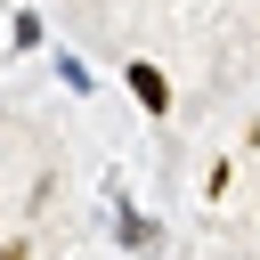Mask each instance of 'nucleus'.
Returning a JSON list of instances; mask_svg holds the SVG:
<instances>
[{
  "label": "nucleus",
  "mask_w": 260,
  "mask_h": 260,
  "mask_svg": "<svg viewBox=\"0 0 260 260\" xmlns=\"http://www.w3.org/2000/svg\"><path fill=\"white\" fill-rule=\"evenodd\" d=\"M106 195H114V236H122V252H162V219L130 211V195H122V187H106Z\"/></svg>",
  "instance_id": "1"
},
{
  "label": "nucleus",
  "mask_w": 260,
  "mask_h": 260,
  "mask_svg": "<svg viewBox=\"0 0 260 260\" xmlns=\"http://www.w3.org/2000/svg\"><path fill=\"white\" fill-rule=\"evenodd\" d=\"M122 81H130V98H138V106H146L154 122L171 114V81H162V65H146V57H130V65H122Z\"/></svg>",
  "instance_id": "2"
},
{
  "label": "nucleus",
  "mask_w": 260,
  "mask_h": 260,
  "mask_svg": "<svg viewBox=\"0 0 260 260\" xmlns=\"http://www.w3.org/2000/svg\"><path fill=\"white\" fill-rule=\"evenodd\" d=\"M8 41H16V49H41V41H49V24H41V8H24V16H16V32H8Z\"/></svg>",
  "instance_id": "3"
},
{
  "label": "nucleus",
  "mask_w": 260,
  "mask_h": 260,
  "mask_svg": "<svg viewBox=\"0 0 260 260\" xmlns=\"http://www.w3.org/2000/svg\"><path fill=\"white\" fill-rule=\"evenodd\" d=\"M228 187H236V162H211V171H203V195H211V203H228Z\"/></svg>",
  "instance_id": "4"
}]
</instances>
